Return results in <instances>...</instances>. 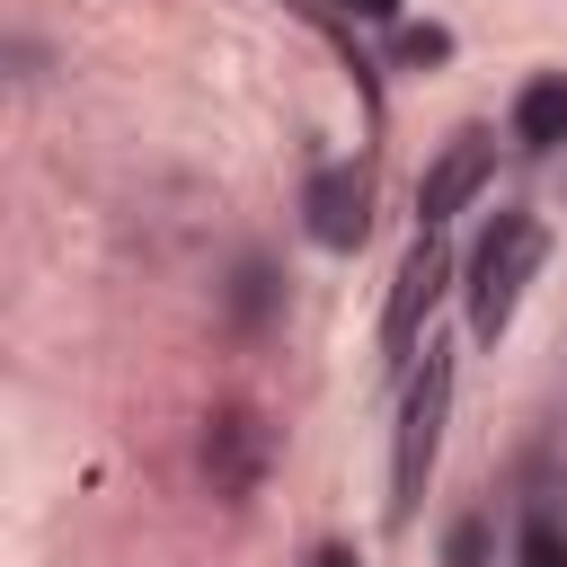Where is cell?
<instances>
[{
    "mask_svg": "<svg viewBox=\"0 0 567 567\" xmlns=\"http://www.w3.org/2000/svg\"><path fill=\"white\" fill-rule=\"evenodd\" d=\"M443 416H452V354H443V346H425V372L408 381V408H399V452H390V523H416L425 478H434V452H443Z\"/></svg>",
    "mask_w": 567,
    "mask_h": 567,
    "instance_id": "1",
    "label": "cell"
},
{
    "mask_svg": "<svg viewBox=\"0 0 567 567\" xmlns=\"http://www.w3.org/2000/svg\"><path fill=\"white\" fill-rule=\"evenodd\" d=\"M540 221L532 213H496V230L470 248V328L478 337H505L514 328V301H523V284L540 275Z\"/></svg>",
    "mask_w": 567,
    "mask_h": 567,
    "instance_id": "2",
    "label": "cell"
},
{
    "mask_svg": "<svg viewBox=\"0 0 567 567\" xmlns=\"http://www.w3.org/2000/svg\"><path fill=\"white\" fill-rule=\"evenodd\" d=\"M443 275H452L443 239H434V230H416V239H408V257H399L390 310H381V354H390V363H408V354H416V328H425V310L443 301Z\"/></svg>",
    "mask_w": 567,
    "mask_h": 567,
    "instance_id": "3",
    "label": "cell"
},
{
    "mask_svg": "<svg viewBox=\"0 0 567 567\" xmlns=\"http://www.w3.org/2000/svg\"><path fill=\"white\" fill-rule=\"evenodd\" d=\"M266 452H275V434H266L257 408H213V416H204V478H213V496H230V505L257 496Z\"/></svg>",
    "mask_w": 567,
    "mask_h": 567,
    "instance_id": "4",
    "label": "cell"
},
{
    "mask_svg": "<svg viewBox=\"0 0 567 567\" xmlns=\"http://www.w3.org/2000/svg\"><path fill=\"white\" fill-rule=\"evenodd\" d=\"M301 213H310V239L346 257V248H363V230H372V177H363V168H319L310 195H301Z\"/></svg>",
    "mask_w": 567,
    "mask_h": 567,
    "instance_id": "5",
    "label": "cell"
},
{
    "mask_svg": "<svg viewBox=\"0 0 567 567\" xmlns=\"http://www.w3.org/2000/svg\"><path fill=\"white\" fill-rule=\"evenodd\" d=\"M487 168H496V151H487V133H461L434 168H425V186H416V221L425 230H443L452 213H470V195L487 186Z\"/></svg>",
    "mask_w": 567,
    "mask_h": 567,
    "instance_id": "6",
    "label": "cell"
},
{
    "mask_svg": "<svg viewBox=\"0 0 567 567\" xmlns=\"http://www.w3.org/2000/svg\"><path fill=\"white\" fill-rule=\"evenodd\" d=\"M514 142H523V151H558V142H567V71L523 80V97H514Z\"/></svg>",
    "mask_w": 567,
    "mask_h": 567,
    "instance_id": "7",
    "label": "cell"
},
{
    "mask_svg": "<svg viewBox=\"0 0 567 567\" xmlns=\"http://www.w3.org/2000/svg\"><path fill=\"white\" fill-rule=\"evenodd\" d=\"M266 310H275V266H257V257H248V266H239V284H230V319H239V328H257Z\"/></svg>",
    "mask_w": 567,
    "mask_h": 567,
    "instance_id": "8",
    "label": "cell"
},
{
    "mask_svg": "<svg viewBox=\"0 0 567 567\" xmlns=\"http://www.w3.org/2000/svg\"><path fill=\"white\" fill-rule=\"evenodd\" d=\"M443 567H487V523H478V514H461V523H452V540H443Z\"/></svg>",
    "mask_w": 567,
    "mask_h": 567,
    "instance_id": "9",
    "label": "cell"
},
{
    "mask_svg": "<svg viewBox=\"0 0 567 567\" xmlns=\"http://www.w3.org/2000/svg\"><path fill=\"white\" fill-rule=\"evenodd\" d=\"M443 53H452L443 27H408V35H399V62H443Z\"/></svg>",
    "mask_w": 567,
    "mask_h": 567,
    "instance_id": "10",
    "label": "cell"
},
{
    "mask_svg": "<svg viewBox=\"0 0 567 567\" xmlns=\"http://www.w3.org/2000/svg\"><path fill=\"white\" fill-rule=\"evenodd\" d=\"M523 567H567V540H558L549 523H532V532H523Z\"/></svg>",
    "mask_w": 567,
    "mask_h": 567,
    "instance_id": "11",
    "label": "cell"
},
{
    "mask_svg": "<svg viewBox=\"0 0 567 567\" xmlns=\"http://www.w3.org/2000/svg\"><path fill=\"white\" fill-rule=\"evenodd\" d=\"M346 18H399V0H337Z\"/></svg>",
    "mask_w": 567,
    "mask_h": 567,
    "instance_id": "12",
    "label": "cell"
},
{
    "mask_svg": "<svg viewBox=\"0 0 567 567\" xmlns=\"http://www.w3.org/2000/svg\"><path fill=\"white\" fill-rule=\"evenodd\" d=\"M310 567H354V549H346V540H319V549H310Z\"/></svg>",
    "mask_w": 567,
    "mask_h": 567,
    "instance_id": "13",
    "label": "cell"
}]
</instances>
